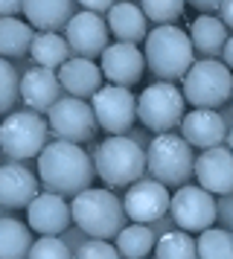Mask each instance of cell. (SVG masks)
I'll return each mask as SVG.
<instances>
[{"instance_id":"cell-1","label":"cell","mask_w":233,"mask_h":259,"mask_svg":"<svg viewBox=\"0 0 233 259\" xmlns=\"http://www.w3.org/2000/svg\"><path fill=\"white\" fill-rule=\"evenodd\" d=\"M93 172L91 154H85L76 143H47V149L38 154V181L44 184V192H56L61 198H76L91 189Z\"/></svg>"},{"instance_id":"cell-2","label":"cell","mask_w":233,"mask_h":259,"mask_svg":"<svg viewBox=\"0 0 233 259\" xmlns=\"http://www.w3.org/2000/svg\"><path fill=\"white\" fill-rule=\"evenodd\" d=\"M70 212H73V224L79 227L85 236L108 242L116 239L126 227V207L116 198L111 189H85L82 195L70 201Z\"/></svg>"},{"instance_id":"cell-3","label":"cell","mask_w":233,"mask_h":259,"mask_svg":"<svg viewBox=\"0 0 233 259\" xmlns=\"http://www.w3.org/2000/svg\"><path fill=\"white\" fill-rule=\"evenodd\" d=\"M196 64V47L184 29L178 26H154L146 38V67L161 82L184 79Z\"/></svg>"},{"instance_id":"cell-4","label":"cell","mask_w":233,"mask_h":259,"mask_svg":"<svg viewBox=\"0 0 233 259\" xmlns=\"http://www.w3.org/2000/svg\"><path fill=\"white\" fill-rule=\"evenodd\" d=\"M93 169L108 187H131L143 181V172L149 169V163H146V152L140 149V143L123 134V137H108L96 146Z\"/></svg>"},{"instance_id":"cell-5","label":"cell","mask_w":233,"mask_h":259,"mask_svg":"<svg viewBox=\"0 0 233 259\" xmlns=\"http://www.w3.org/2000/svg\"><path fill=\"white\" fill-rule=\"evenodd\" d=\"M146 163L154 181H161L163 187H186V178L196 175V154L192 146L181 134H158L151 140L146 152Z\"/></svg>"},{"instance_id":"cell-6","label":"cell","mask_w":233,"mask_h":259,"mask_svg":"<svg viewBox=\"0 0 233 259\" xmlns=\"http://www.w3.org/2000/svg\"><path fill=\"white\" fill-rule=\"evenodd\" d=\"M184 99L196 108H213L224 105L233 96V73L224 61H196L192 70L184 76Z\"/></svg>"},{"instance_id":"cell-7","label":"cell","mask_w":233,"mask_h":259,"mask_svg":"<svg viewBox=\"0 0 233 259\" xmlns=\"http://www.w3.org/2000/svg\"><path fill=\"white\" fill-rule=\"evenodd\" d=\"M184 91L175 88L169 82H158L149 84L143 94L137 96V117L140 122L146 125L149 131H161V134H169L175 125L184 122Z\"/></svg>"},{"instance_id":"cell-8","label":"cell","mask_w":233,"mask_h":259,"mask_svg":"<svg viewBox=\"0 0 233 259\" xmlns=\"http://www.w3.org/2000/svg\"><path fill=\"white\" fill-rule=\"evenodd\" d=\"M47 149V122L35 111H15L0 122V152L12 160L38 157Z\"/></svg>"},{"instance_id":"cell-9","label":"cell","mask_w":233,"mask_h":259,"mask_svg":"<svg viewBox=\"0 0 233 259\" xmlns=\"http://www.w3.org/2000/svg\"><path fill=\"white\" fill-rule=\"evenodd\" d=\"M91 108L99 128L108 131L111 137H123L137 119V96L120 84H102V91L93 96Z\"/></svg>"},{"instance_id":"cell-10","label":"cell","mask_w":233,"mask_h":259,"mask_svg":"<svg viewBox=\"0 0 233 259\" xmlns=\"http://www.w3.org/2000/svg\"><path fill=\"white\" fill-rule=\"evenodd\" d=\"M47 122H50V131L56 134L58 140L76 143V146L91 140L93 131L99 128L93 108L85 99H73V96H61L56 105L50 108Z\"/></svg>"},{"instance_id":"cell-11","label":"cell","mask_w":233,"mask_h":259,"mask_svg":"<svg viewBox=\"0 0 233 259\" xmlns=\"http://www.w3.org/2000/svg\"><path fill=\"white\" fill-rule=\"evenodd\" d=\"M172 219L184 233H204L216 222V198L201 187H181L172 195Z\"/></svg>"},{"instance_id":"cell-12","label":"cell","mask_w":233,"mask_h":259,"mask_svg":"<svg viewBox=\"0 0 233 259\" xmlns=\"http://www.w3.org/2000/svg\"><path fill=\"white\" fill-rule=\"evenodd\" d=\"M123 207H126V215L134 224H151L169 212L172 195H169V189L163 187L161 181L143 178V181L128 187L126 198H123Z\"/></svg>"},{"instance_id":"cell-13","label":"cell","mask_w":233,"mask_h":259,"mask_svg":"<svg viewBox=\"0 0 233 259\" xmlns=\"http://www.w3.org/2000/svg\"><path fill=\"white\" fill-rule=\"evenodd\" d=\"M64 38H67V47L76 53V59H96L102 56L105 50L111 47L108 38H111V29H108V21L102 15H91V12H76L73 21L64 29Z\"/></svg>"},{"instance_id":"cell-14","label":"cell","mask_w":233,"mask_h":259,"mask_svg":"<svg viewBox=\"0 0 233 259\" xmlns=\"http://www.w3.org/2000/svg\"><path fill=\"white\" fill-rule=\"evenodd\" d=\"M198 187L210 195H230L233 192V152L227 146L207 149L196 157Z\"/></svg>"},{"instance_id":"cell-15","label":"cell","mask_w":233,"mask_h":259,"mask_svg":"<svg viewBox=\"0 0 233 259\" xmlns=\"http://www.w3.org/2000/svg\"><path fill=\"white\" fill-rule=\"evenodd\" d=\"M146 70H149L146 53H140L137 44H120L116 41L102 53V76L111 84H120V88L137 84Z\"/></svg>"},{"instance_id":"cell-16","label":"cell","mask_w":233,"mask_h":259,"mask_svg":"<svg viewBox=\"0 0 233 259\" xmlns=\"http://www.w3.org/2000/svg\"><path fill=\"white\" fill-rule=\"evenodd\" d=\"M227 125L224 119L216 114V111H207V108H196L189 111L181 122V137H184L189 146L196 149H219L221 143H227Z\"/></svg>"},{"instance_id":"cell-17","label":"cell","mask_w":233,"mask_h":259,"mask_svg":"<svg viewBox=\"0 0 233 259\" xmlns=\"http://www.w3.org/2000/svg\"><path fill=\"white\" fill-rule=\"evenodd\" d=\"M38 178L21 163L0 166V207L9 210H29V204L38 198Z\"/></svg>"},{"instance_id":"cell-18","label":"cell","mask_w":233,"mask_h":259,"mask_svg":"<svg viewBox=\"0 0 233 259\" xmlns=\"http://www.w3.org/2000/svg\"><path fill=\"white\" fill-rule=\"evenodd\" d=\"M29 227L41 236H58L64 233L73 222V212H70V204L56 192H41L38 198L29 204Z\"/></svg>"},{"instance_id":"cell-19","label":"cell","mask_w":233,"mask_h":259,"mask_svg":"<svg viewBox=\"0 0 233 259\" xmlns=\"http://www.w3.org/2000/svg\"><path fill=\"white\" fill-rule=\"evenodd\" d=\"M21 99L26 102V108H32L35 114L47 111L61 99V82H58L56 70H44V67H32L23 73L21 79Z\"/></svg>"},{"instance_id":"cell-20","label":"cell","mask_w":233,"mask_h":259,"mask_svg":"<svg viewBox=\"0 0 233 259\" xmlns=\"http://www.w3.org/2000/svg\"><path fill=\"white\" fill-rule=\"evenodd\" d=\"M61 91L73 99H88L102 91V67H96L91 59H70L58 70Z\"/></svg>"},{"instance_id":"cell-21","label":"cell","mask_w":233,"mask_h":259,"mask_svg":"<svg viewBox=\"0 0 233 259\" xmlns=\"http://www.w3.org/2000/svg\"><path fill=\"white\" fill-rule=\"evenodd\" d=\"M23 15H26V24L32 29L41 32H56L73 21L76 6L70 0H23Z\"/></svg>"},{"instance_id":"cell-22","label":"cell","mask_w":233,"mask_h":259,"mask_svg":"<svg viewBox=\"0 0 233 259\" xmlns=\"http://www.w3.org/2000/svg\"><path fill=\"white\" fill-rule=\"evenodd\" d=\"M105 21H108L111 35H114L120 44H140V41L149 38V32H146V21H149V18L143 15L140 6L128 3V0L114 3V9L108 12Z\"/></svg>"},{"instance_id":"cell-23","label":"cell","mask_w":233,"mask_h":259,"mask_svg":"<svg viewBox=\"0 0 233 259\" xmlns=\"http://www.w3.org/2000/svg\"><path fill=\"white\" fill-rule=\"evenodd\" d=\"M189 41H192V47L198 53H204L210 59L216 53H224L230 35H227V26L221 24V18H216V15H201L189 26Z\"/></svg>"},{"instance_id":"cell-24","label":"cell","mask_w":233,"mask_h":259,"mask_svg":"<svg viewBox=\"0 0 233 259\" xmlns=\"http://www.w3.org/2000/svg\"><path fill=\"white\" fill-rule=\"evenodd\" d=\"M29 56L38 67L44 70H61L64 64L70 61V47H67V38L64 35H56V32H38L32 41V50Z\"/></svg>"},{"instance_id":"cell-25","label":"cell","mask_w":233,"mask_h":259,"mask_svg":"<svg viewBox=\"0 0 233 259\" xmlns=\"http://www.w3.org/2000/svg\"><path fill=\"white\" fill-rule=\"evenodd\" d=\"M35 32L26 21L0 18V59H21L32 50Z\"/></svg>"},{"instance_id":"cell-26","label":"cell","mask_w":233,"mask_h":259,"mask_svg":"<svg viewBox=\"0 0 233 259\" xmlns=\"http://www.w3.org/2000/svg\"><path fill=\"white\" fill-rule=\"evenodd\" d=\"M32 233L18 219H0V259H29Z\"/></svg>"},{"instance_id":"cell-27","label":"cell","mask_w":233,"mask_h":259,"mask_svg":"<svg viewBox=\"0 0 233 259\" xmlns=\"http://www.w3.org/2000/svg\"><path fill=\"white\" fill-rule=\"evenodd\" d=\"M154 245H158V239L146 224H128L116 236V250L123 259H146L154 250Z\"/></svg>"},{"instance_id":"cell-28","label":"cell","mask_w":233,"mask_h":259,"mask_svg":"<svg viewBox=\"0 0 233 259\" xmlns=\"http://www.w3.org/2000/svg\"><path fill=\"white\" fill-rule=\"evenodd\" d=\"M154 256L158 259H198V245L189 233L172 230V233H163L161 239H158Z\"/></svg>"},{"instance_id":"cell-29","label":"cell","mask_w":233,"mask_h":259,"mask_svg":"<svg viewBox=\"0 0 233 259\" xmlns=\"http://www.w3.org/2000/svg\"><path fill=\"white\" fill-rule=\"evenodd\" d=\"M198 259H233V233L221 227H210L198 233Z\"/></svg>"},{"instance_id":"cell-30","label":"cell","mask_w":233,"mask_h":259,"mask_svg":"<svg viewBox=\"0 0 233 259\" xmlns=\"http://www.w3.org/2000/svg\"><path fill=\"white\" fill-rule=\"evenodd\" d=\"M143 15L158 26H175V21L184 15V0H143Z\"/></svg>"},{"instance_id":"cell-31","label":"cell","mask_w":233,"mask_h":259,"mask_svg":"<svg viewBox=\"0 0 233 259\" xmlns=\"http://www.w3.org/2000/svg\"><path fill=\"white\" fill-rule=\"evenodd\" d=\"M21 96V79L6 59H0V114H6Z\"/></svg>"},{"instance_id":"cell-32","label":"cell","mask_w":233,"mask_h":259,"mask_svg":"<svg viewBox=\"0 0 233 259\" xmlns=\"http://www.w3.org/2000/svg\"><path fill=\"white\" fill-rule=\"evenodd\" d=\"M29 259H73V256H70L67 242H61L58 236H41L29 250Z\"/></svg>"},{"instance_id":"cell-33","label":"cell","mask_w":233,"mask_h":259,"mask_svg":"<svg viewBox=\"0 0 233 259\" xmlns=\"http://www.w3.org/2000/svg\"><path fill=\"white\" fill-rule=\"evenodd\" d=\"M73 259H123V256H120V250H116V245H111V242L88 239V242H82V245L76 247V253H73Z\"/></svg>"},{"instance_id":"cell-34","label":"cell","mask_w":233,"mask_h":259,"mask_svg":"<svg viewBox=\"0 0 233 259\" xmlns=\"http://www.w3.org/2000/svg\"><path fill=\"white\" fill-rule=\"evenodd\" d=\"M114 9L111 0H85L82 3V12H91V15H108Z\"/></svg>"},{"instance_id":"cell-35","label":"cell","mask_w":233,"mask_h":259,"mask_svg":"<svg viewBox=\"0 0 233 259\" xmlns=\"http://www.w3.org/2000/svg\"><path fill=\"white\" fill-rule=\"evenodd\" d=\"M23 12L21 0H0V18H12V15Z\"/></svg>"},{"instance_id":"cell-36","label":"cell","mask_w":233,"mask_h":259,"mask_svg":"<svg viewBox=\"0 0 233 259\" xmlns=\"http://www.w3.org/2000/svg\"><path fill=\"white\" fill-rule=\"evenodd\" d=\"M219 18H221V24L227 26V29H233V0H227V3H221V12H219Z\"/></svg>"},{"instance_id":"cell-37","label":"cell","mask_w":233,"mask_h":259,"mask_svg":"<svg viewBox=\"0 0 233 259\" xmlns=\"http://www.w3.org/2000/svg\"><path fill=\"white\" fill-rule=\"evenodd\" d=\"M192 6H196L198 12H221V3H216V0H196V3H192Z\"/></svg>"},{"instance_id":"cell-38","label":"cell","mask_w":233,"mask_h":259,"mask_svg":"<svg viewBox=\"0 0 233 259\" xmlns=\"http://www.w3.org/2000/svg\"><path fill=\"white\" fill-rule=\"evenodd\" d=\"M221 59H224V64H227L230 73H233V38L227 41V47H224V53H221Z\"/></svg>"},{"instance_id":"cell-39","label":"cell","mask_w":233,"mask_h":259,"mask_svg":"<svg viewBox=\"0 0 233 259\" xmlns=\"http://www.w3.org/2000/svg\"><path fill=\"white\" fill-rule=\"evenodd\" d=\"M227 149H230V152H233V128L227 131Z\"/></svg>"}]
</instances>
